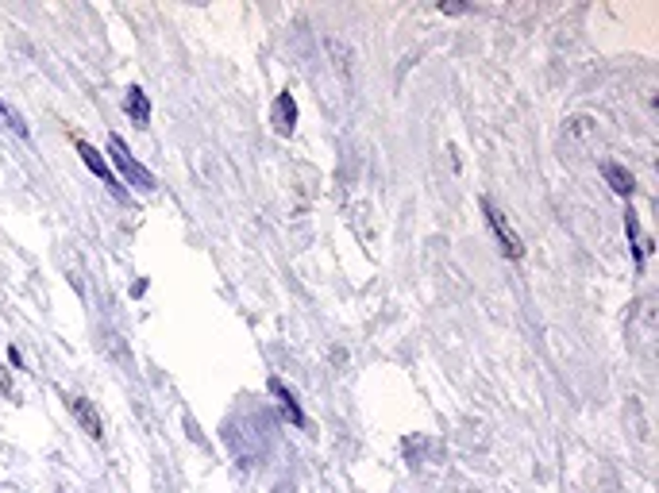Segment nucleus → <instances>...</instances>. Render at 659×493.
<instances>
[{
  "label": "nucleus",
  "mask_w": 659,
  "mask_h": 493,
  "mask_svg": "<svg viewBox=\"0 0 659 493\" xmlns=\"http://www.w3.org/2000/svg\"><path fill=\"white\" fill-rule=\"evenodd\" d=\"M108 155H112V162H116L124 186H135V189H143V193L155 189V174L143 166V162H139L132 151H127V143H124L120 136H108Z\"/></svg>",
  "instance_id": "obj_1"
},
{
  "label": "nucleus",
  "mask_w": 659,
  "mask_h": 493,
  "mask_svg": "<svg viewBox=\"0 0 659 493\" xmlns=\"http://www.w3.org/2000/svg\"><path fill=\"white\" fill-rule=\"evenodd\" d=\"M74 146H77V155H82V162L89 166V174L96 177V182H105V186H108V193L116 196V201H127V189H124V182H120V177L112 174V166L105 162V155L96 151V146H93L89 139H77Z\"/></svg>",
  "instance_id": "obj_2"
},
{
  "label": "nucleus",
  "mask_w": 659,
  "mask_h": 493,
  "mask_svg": "<svg viewBox=\"0 0 659 493\" xmlns=\"http://www.w3.org/2000/svg\"><path fill=\"white\" fill-rule=\"evenodd\" d=\"M482 212H486V224L494 227V236H497V243H502V251H505L509 258H521V255H524V243H521L517 232H513V224L505 220V212L497 208L490 196H482Z\"/></svg>",
  "instance_id": "obj_3"
},
{
  "label": "nucleus",
  "mask_w": 659,
  "mask_h": 493,
  "mask_svg": "<svg viewBox=\"0 0 659 493\" xmlns=\"http://www.w3.org/2000/svg\"><path fill=\"white\" fill-rule=\"evenodd\" d=\"M270 124H275L278 136H294V127H297V101H294V93H278V101L275 108H270Z\"/></svg>",
  "instance_id": "obj_4"
},
{
  "label": "nucleus",
  "mask_w": 659,
  "mask_h": 493,
  "mask_svg": "<svg viewBox=\"0 0 659 493\" xmlns=\"http://www.w3.org/2000/svg\"><path fill=\"white\" fill-rule=\"evenodd\" d=\"M70 413H74L77 424H82V432H85L89 439H101V436H105V424H101V417H96L93 401H85V397H70Z\"/></svg>",
  "instance_id": "obj_5"
},
{
  "label": "nucleus",
  "mask_w": 659,
  "mask_h": 493,
  "mask_svg": "<svg viewBox=\"0 0 659 493\" xmlns=\"http://www.w3.org/2000/svg\"><path fill=\"white\" fill-rule=\"evenodd\" d=\"M124 112L135 120V127H151V101H147V93H143L139 86L127 89V96H124Z\"/></svg>",
  "instance_id": "obj_6"
},
{
  "label": "nucleus",
  "mask_w": 659,
  "mask_h": 493,
  "mask_svg": "<svg viewBox=\"0 0 659 493\" xmlns=\"http://www.w3.org/2000/svg\"><path fill=\"white\" fill-rule=\"evenodd\" d=\"M624 236H629V243H633L636 267H644V258H648V251H652V239H644V232H640V220H636L633 208L624 212Z\"/></svg>",
  "instance_id": "obj_7"
},
{
  "label": "nucleus",
  "mask_w": 659,
  "mask_h": 493,
  "mask_svg": "<svg viewBox=\"0 0 659 493\" xmlns=\"http://www.w3.org/2000/svg\"><path fill=\"white\" fill-rule=\"evenodd\" d=\"M602 174H605V182H609V189H614V193L633 196L636 182H633V174L624 170V166H617V162H602Z\"/></svg>",
  "instance_id": "obj_8"
},
{
  "label": "nucleus",
  "mask_w": 659,
  "mask_h": 493,
  "mask_svg": "<svg viewBox=\"0 0 659 493\" xmlns=\"http://www.w3.org/2000/svg\"><path fill=\"white\" fill-rule=\"evenodd\" d=\"M270 393H275V397L282 401V413H285L289 420H294V424H297V428H305V413H301V405H297V397H294V393H289V389H285V386L278 382V377H270Z\"/></svg>",
  "instance_id": "obj_9"
},
{
  "label": "nucleus",
  "mask_w": 659,
  "mask_h": 493,
  "mask_svg": "<svg viewBox=\"0 0 659 493\" xmlns=\"http://www.w3.org/2000/svg\"><path fill=\"white\" fill-rule=\"evenodd\" d=\"M0 116H5V124H8V127L15 131V136H20V139H27V136H31V131H27V124L20 120V112H15V108H8L5 101H0Z\"/></svg>",
  "instance_id": "obj_10"
},
{
  "label": "nucleus",
  "mask_w": 659,
  "mask_h": 493,
  "mask_svg": "<svg viewBox=\"0 0 659 493\" xmlns=\"http://www.w3.org/2000/svg\"><path fill=\"white\" fill-rule=\"evenodd\" d=\"M328 51L335 55V70H340L347 77V62H351V51H344V43L340 39H328Z\"/></svg>",
  "instance_id": "obj_11"
}]
</instances>
